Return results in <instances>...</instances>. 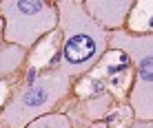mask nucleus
Masks as SVG:
<instances>
[{"instance_id":"obj_3","label":"nucleus","mask_w":153,"mask_h":128,"mask_svg":"<svg viewBox=\"0 0 153 128\" xmlns=\"http://www.w3.org/2000/svg\"><path fill=\"white\" fill-rule=\"evenodd\" d=\"M107 46L126 53V60L135 64V84L129 95V106L138 121H151L153 117V35L113 31Z\"/></svg>"},{"instance_id":"obj_8","label":"nucleus","mask_w":153,"mask_h":128,"mask_svg":"<svg viewBox=\"0 0 153 128\" xmlns=\"http://www.w3.org/2000/svg\"><path fill=\"white\" fill-rule=\"evenodd\" d=\"M129 128H153V126H151V121H133Z\"/></svg>"},{"instance_id":"obj_6","label":"nucleus","mask_w":153,"mask_h":128,"mask_svg":"<svg viewBox=\"0 0 153 128\" xmlns=\"http://www.w3.org/2000/svg\"><path fill=\"white\" fill-rule=\"evenodd\" d=\"M25 57H27V49H20L16 44H0V77L2 79H11L18 68L22 66Z\"/></svg>"},{"instance_id":"obj_2","label":"nucleus","mask_w":153,"mask_h":128,"mask_svg":"<svg viewBox=\"0 0 153 128\" xmlns=\"http://www.w3.org/2000/svg\"><path fill=\"white\" fill-rule=\"evenodd\" d=\"M71 77L60 68L36 75L29 73V82L11 95V99L0 113V124L4 128H27L33 119L49 115L51 108L69 93Z\"/></svg>"},{"instance_id":"obj_5","label":"nucleus","mask_w":153,"mask_h":128,"mask_svg":"<svg viewBox=\"0 0 153 128\" xmlns=\"http://www.w3.org/2000/svg\"><path fill=\"white\" fill-rule=\"evenodd\" d=\"M82 7L91 15L93 22L102 26L104 31H120L129 18L131 9L135 7V2H131V0H84Z\"/></svg>"},{"instance_id":"obj_4","label":"nucleus","mask_w":153,"mask_h":128,"mask_svg":"<svg viewBox=\"0 0 153 128\" xmlns=\"http://www.w3.org/2000/svg\"><path fill=\"white\" fill-rule=\"evenodd\" d=\"M0 13L4 20L2 40L20 49H29L45 33L58 26L56 2L49 0H2Z\"/></svg>"},{"instance_id":"obj_1","label":"nucleus","mask_w":153,"mask_h":128,"mask_svg":"<svg viewBox=\"0 0 153 128\" xmlns=\"http://www.w3.org/2000/svg\"><path fill=\"white\" fill-rule=\"evenodd\" d=\"M58 9V26L62 31L60 71L69 77L91 71L107 53L109 33L91 20L84 11L82 0H60Z\"/></svg>"},{"instance_id":"obj_9","label":"nucleus","mask_w":153,"mask_h":128,"mask_svg":"<svg viewBox=\"0 0 153 128\" xmlns=\"http://www.w3.org/2000/svg\"><path fill=\"white\" fill-rule=\"evenodd\" d=\"M91 128H113L111 124H93Z\"/></svg>"},{"instance_id":"obj_7","label":"nucleus","mask_w":153,"mask_h":128,"mask_svg":"<svg viewBox=\"0 0 153 128\" xmlns=\"http://www.w3.org/2000/svg\"><path fill=\"white\" fill-rule=\"evenodd\" d=\"M27 128H73V124L69 121L67 115L49 113V115H42V117H38V119H33Z\"/></svg>"}]
</instances>
